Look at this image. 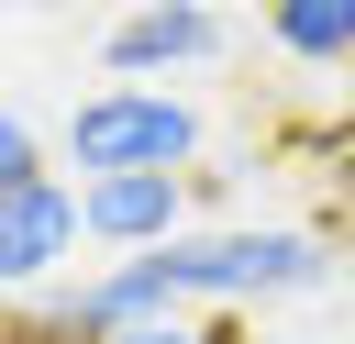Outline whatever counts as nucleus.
Returning a JSON list of instances; mask_svg holds the SVG:
<instances>
[{
  "mask_svg": "<svg viewBox=\"0 0 355 344\" xmlns=\"http://www.w3.org/2000/svg\"><path fill=\"white\" fill-rule=\"evenodd\" d=\"M178 311H255V300H300L333 277V244L300 222H222V233H178L155 255Z\"/></svg>",
  "mask_w": 355,
  "mask_h": 344,
  "instance_id": "nucleus-1",
  "label": "nucleus"
},
{
  "mask_svg": "<svg viewBox=\"0 0 355 344\" xmlns=\"http://www.w3.org/2000/svg\"><path fill=\"white\" fill-rule=\"evenodd\" d=\"M200 100H178V89H122V78H100L78 111H67V166L78 178H133V166H200Z\"/></svg>",
  "mask_w": 355,
  "mask_h": 344,
  "instance_id": "nucleus-2",
  "label": "nucleus"
},
{
  "mask_svg": "<svg viewBox=\"0 0 355 344\" xmlns=\"http://www.w3.org/2000/svg\"><path fill=\"white\" fill-rule=\"evenodd\" d=\"M78 244H89L78 178H44V189H11V200H0V277H11V300L67 289V277H78Z\"/></svg>",
  "mask_w": 355,
  "mask_h": 344,
  "instance_id": "nucleus-3",
  "label": "nucleus"
},
{
  "mask_svg": "<svg viewBox=\"0 0 355 344\" xmlns=\"http://www.w3.org/2000/svg\"><path fill=\"white\" fill-rule=\"evenodd\" d=\"M222 44H233V22H222L211 0H133V11L100 33V78L155 89V78H178V67H211Z\"/></svg>",
  "mask_w": 355,
  "mask_h": 344,
  "instance_id": "nucleus-4",
  "label": "nucleus"
},
{
  "mask_svg": "<svg viewBox=\"0 0 355 344\" xmlns=\"http://www.w3.org/2000/svg\"><path fill=\"white\" fill-rule=\"evenodd\" d=\"M78 200H89V244L100 255H166L178 233H189V178L178 166H133V178H78Z\"/></svg>",
  "mask_w": 355,
  "mask_h": 344,
  "instance_id": "nucleus-5",
  "label": "nucleus"
},
{
  "mask_svg": "<svg viewBox=\"0 0 355 344\" xmlns=\"http://www.w3.org/2000/svg\"><path fill=\"white\" fill-rule=\"evenodd\" d=\"M266 44L288 67H355V0H266Z\"/></svg>",
  "mask_w": 355,
  "mask_h": 344,
  "instance_id": "nucleus-6",
  "label": "nucleus"
},
{
  "mask_svg": "<svg viewBox=\"0 0 355 344\" xmlns=\"http://www.w3.org/2000/svg\"><path fill=\"white\" fill-rule=\"evenodd\" d=\"M44 178H55V166H44V133H33L22 111H0V200H11V189H44Z\"/></svg>",
  "mask_w": 355,
  "mask_h": 344,
  "instance_id": "nucleus-7",
  "label": "nucleus"
},
{
  "mask_svg": "<svg viewBox=\"0 0 355 344\" xmlns=\"http://www.w3.org/2000/svg\"><path fill=\"white\" fill-rule=\"evenodd\" d=\"M122 344H244V311H166V322H144Z\"/></svg>",
  "mask_w": 355,
  "mask_h": 344,
  "instance_id": "nucleus-8",
  "label": "nucleus"
},
{
  "mask_svg": "<svg viewBox=\"0 0 355 344\" xmlns=\"http://www.w3.org/2000/svg\"><path fill=\"white\" fill-rule=\"evenodd\" d=\"M22 11H67V0H22Z\"/></svg>",
  "mask_w": 355,
  "mask_h": 344,
  "instance_id": "nucleus-9",
  "label": "nucleus"
}]
</instances>
